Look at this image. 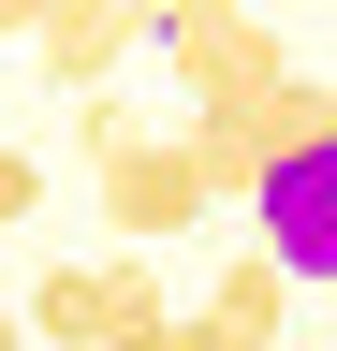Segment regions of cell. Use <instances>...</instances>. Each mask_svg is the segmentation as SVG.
Returning <instances> with one entry per match:
<instances>
[{
    "instance_id": "8992f818",
    "label": "cell",
    "mask_w": 337,
    "mask_h": 351,
    "mask_svg": "<svg viewBox=\"0 0 337 351\" xmlns=\"http://www.w3.org/2000/svg\"><path fill=\"white\" fill-rule=\"evenodd\" d=\"M15 322H30V351H103L117 337V278L103 263H45V278L15 293Z\"/></svg>"
},
{
    "instance_id": "277c9868",
    "label": "cell",
    "mask_w": 337,
    "mask_h": 351,
    "mask_svg": "<svg viewBox=\"0 0 337 351\" xmlns=\"http://www.w3.org/2000/svg\"><path fill=\"white\" fill-rule=\"evenodd\" d=\"M205 205H220V191H205V161H191V132H161V147H132V161H117L103 176V234H191V219Z\"/></svg>"
},
{
    "instance_id": "52a82bcc",
    "label": "cell",
    "mask_w": 337,
    "mask_h": 351,
    "mask_svg": "<svg viewBox=\"0 0 337 351\" xmlns=\"http://www.w3.org/2000/svg\"><path fill=\"white\" fill-rule=\"evenodd\" d=\"M103 278H117V337H103V351H176V293H161L147 249H117Z\"/></svg>"
},
{
    "instance_id": "6da1fadb",
    "label": "cell",
    "mask_w": 337,
    "mask_h": 351,
    "mask_svg": "<svg viewBox=\"0 0 337 351\" xmlns=\"http://www.w3.org/2000/svg\"><path fill=\"white\" fill-rule=\"evenodd\" d=\"M249 249L279 263V278H337V117L293 132L264 161V191H249Z\"/></svg>"
},
{
    "instance_id": "8fae6325",
    "label": "cell",
    "mask_w": 337,
    "mask_h": 351,
    "mask_svg": "<svg viewBox=\"0 0 337 351\" xmlns=\"http://www.w3.org/2000/svg\"><path fill=\"white\" fill-rule=\"evenodd\" d=\"M0 351H30V322H15V307H0Z\"/></svg>"
},
{
    "instance_id": "ba28073f",
    "label": "cell",
    "mask_w": 337,
    "mask_h": 351,
    "mask_svg": "<svg viewBox=\"0 0 337 351\" xmlns=\"http://www.w3.org/2000/svg\"><path fill=\"white\" fill-rule=\"evenodd\" d=\"M132 147H161V132H147L132 103H117V88H103V103H73V161H89V176H117Z\"/></svg>"
},
{
    "instance_id": "7a4b0ae2",
    "label": "cell",
    "mask_w": 337,
    "mask_h": 351,
    "mask_svg": "<svg viewBox=\"0 0 337 351\" xmlns=\"http://www.w3.org/2000/svg\"><path fill=\"white\" fill-rule=\"evenodd\" d=\"M176 88H191V117H279L308 73H293V44H279L264 15H235V29L176 44Z\"/></svg>"
},
{
    "instance_id": "30bf717a",
    "label": "cell",
    "mask_w": 337,
    "mask_h": 351,
    "mask_svg": "<svg viewBox=\"0 0 337 351\" xmlns=\"http://www.w3.org/2000/svg\"><path fill=\"white\" fill-rule=\"evenodd\" d=\"M249 0H161V44H205V29H235Z\"/></svg>"
},
{
    "instance_id": "5b68a950",
    "label": "cell",
    "mask_w": 337,
    "mask_h": 351,
    "mask_svg": "<svg viewBox=\"0 0 337 351\" xmlns=\"http://www.w3.org/2000/svg\"><path fill=\"white\" fill-rule=\"evenodd\" d=\"M279 322H293V278L264 249H235L220 278H205V307L176 322V351H279Z\"/></svg>"
},
{
    "instance_id": "9c48e42d",
    "label": "cell",
    "mask_w": 337,
    "mask_h": 351,
    "mask_svg": "<svg viewBox=\"0 0 337 351\" xmlns=\"http://www.w3.org/2000/svg\"><path fill=\"white\" fill-rule=\"evenodd\" d=\"M30 205H45V161H30V147H0V234H15Z\"/></svg>"
},
{
    "instance_id": "3957f363",
    "label": "cell",
    "mask_w": 337,
    "mask_h": 351,
    "mask_svg": "<svg viewBox=\"0 0 337 351\" xmlns=\"http://www.w3.org/2000/svg\"><path fill=\"white\" fill-rule=\"evenodd\" d=\"M132 44H161V0H59L45 15V44H30V59H45L73 103H103L117 88V59H132Z\"/></svg>"
}]
</instances>
